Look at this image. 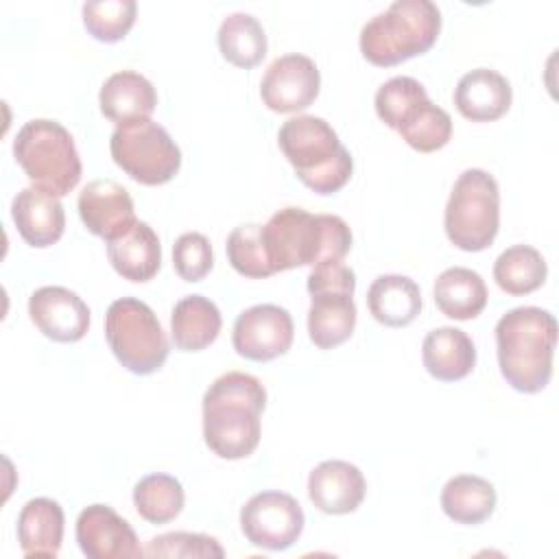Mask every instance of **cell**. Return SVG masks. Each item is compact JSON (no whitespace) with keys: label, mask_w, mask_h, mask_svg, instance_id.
Here are the masks:
<instances>
[{"label":"cell","mask_w":559,"mask_h":559,"mask_svg":"<svg viewBox=\"0 0 559 559\" xmlns=\"http://www.w3.org/2000/svg\"><path fill=\"white\" fill-rule=\"evenodd\" d=\"M266 406L264 384L245 371L218 376L203 395V439L221 459L238 461L260 443V415Z\"/></svg>","instance_id":"cell-1"},{"label":"cell","mask_w":559,"mask_h":559,"mask_svg":"<svg viewBox=\"0 0 559 559\" xmlns=\"http://www.w3.org/2000/svg\"><path fill=\"white\" fill-rule=\"evenodd\" d=\"M262 242L273 273L319 262H343L352 249V229L336 214H310L282 207L262 225Z\"/></svg>","instance_id":"cell-2"},{"label":"cell","mask_w":559,"mask_h":559,"mask_svg":"<svg viewBox=\"0 0 559 559\" xmlns=\"http://www.w3.org/2000/svg\"><path fill=\"white\" fill-rule=\"evenodd\" d=\"M555 345L557 321L544 308L520 306L496 323L500 373L520 393H539L548 384Z\"/></svg>","instance_id":"cell-3"},{"label":"cell","mask_w":559,"mask_h":559,"mask_svg":"<svg viewBox=\"0 0 559 559\" xmlns=\"http://www.w3.org/2000/svg\"><path fill=\"white\" fill-rule=\"evenodd\" d=\"M277 144L297 179L317 194H334L352 177L354 159L349 151L330 122L319 116L288 118L280 127Z\"/></svg>","instance_id":"cell-4"},{"label":"cell","mask_w":559,"mask_h":559,"mask_svg":"<svg viewBox=\"0 0 559 559\" xmlns=\"http://www.w3.org/2000/svg\"><path fill=\"white\" fill-rule=\"evenodd\" d=\"M441 31V11L430 0H395L360 31L362 57L380 68L430 50Z\"/></svg>","instance_id":"cell-5"},{"label":"cell","mask_w":559,"mask_h":559,"mask_svg":"<svg viewBox=\"0 0 559 559\" xmlns=\"http://www.w3.org/2000/svg\"><path fill=\"white\" fill-rule=\"evenodd\" d=\"M15 162L33 186L66 197L81 179V157L70 131L48 118L28 120L13 140Z\"/></svg>","instance_id":"cell-6"},{"label":"cell","mask_w":559,"mask_h":559,"mask_svg":"<svg viewBox=\"0 0 559 559\" xmlns=\"http://www.w3.org/2000/svg\"><path fill=\"white\" fill-rule=\"evenodd\" d=\"M448 240L463 251L487 249L500 227L498 181L483 168H467L454 181L443 212Z\"/></svg>","instance_id":"cell-7"},{"label":"cell","mask_w":559,"mask_h":559,"mask_svg":"<svg viewBox=\"0 0 559 559\" xmlns=\"http://www.w3.org/2000/svg\"><path fill=\"white\" fill-rule=\"evenodd\" d=\"M105 338L118 362L135 373L148 376L168 358V338L155 312L135 297H120L105 314Z\"/></svg>","instance_id":"cell-8"},{"label":"cell","mask_w":559,"mask_h":559,"mask_svg":"<svg viewBox=\"0 0 559 559\" xmlns=\"http://www.w3.org/2000/svg\"><path fill=\"white\" fill-rule=\"evenodd\" d=\"M356 275L343 262H319L308 275V334L319 349L345 343L356 328Z\"/></svg>","instance_id":"cell-9"},{"label":"cell","mask_w":559,"mask_h":559,"mask_svg":"<svg viewBox=\"0 0 559 559\" xmlns=\"http://www.w3.org/2000/svg\"><path fill=\"white\" fill-rule=\"evenodd\" d=\"M114 162L142 186H162L170 181L181 166V151L170 133L153 122L135 120L114 129L109 138Z\"/></svg>","instance_id":"cell-10"},{"label":"cell","mask_w":559,"mask_h":559,"mask_svg":"<svg viewBox=\"0 0 559 559\" xmlns=\"http://www.w3.org/2000/svg\"><path fill=\"white\" fill-rule=\"evenodd\" d=\"M306 518L301 504L284 491H260L251 496L240 509V528L249 544L266 550L290 548L301 531Z\"/></svg>","instance_id":"cell-11"},{"label":"cell","mask_w":559,"mask_h":559,"mask_svg":"<svg viewBox=\"0 0 559 559\" xmlns=\"http://www.w3.org/2000/svg\"><path fill=\"white\" fill-rule=\"evenodd\" d=\"M295 325L286 308L258 304L242 310L234 323L231 343L238 356L255 362L273 360L293 345Z\"/></svg>","instance_id":"cell-12"},{"label":"cell","mask_w":559,"mask_h":559,"mask_svg":"<svg viewBox=\"0 0 559 559\" xmlns=\"http://www.w3.org/2000/svg\"><path fill=\"white\" fill-rule=\"evenodd\" d=\"M321 87V74L317 63L299 52H288L271 61L266 68L260 96L262 103L277 114L301 111L314 103Z\"/></svg>","instance_id":"cell-13"},{"label":"cell","mask_w":559,"mask_h":559,"mask_svg":"<svg viewBox=\"0 0 559 559\" xmlns=\"http://www.w3.org/2000/svg\"><path fill=\"white\" fill-rule=\"evenodd\" d=\"M76 542L90 559H135L144 555L131 524L107 504H90L79 513Z\"/></svg>","instance_id":"cell-14"},{"label":"cell","mask_w":559,"mask_h":559,"mask_svg":"<svg viewBox=\"0 0 559 559\" xmlns=\"http://www.w3.org/2000/svg\"><path fill=\"white\" fill-rule=\"evenodd\" d=\"M79 216L87 231L111 242L135 223V207L129 190L114 179H94L79 194Z\"/></svg>","instance_id":"cell-15"},{"label":"cell","mask_w":559,"mask_h":559,"mask_svg":"<svg viewBox=\"0 0 559 559\" xmlns=\"http://www.w3.org/2000/svg\"><path fill=\"white\" fill-rule=\"evenodd\" d=\"M28 314L37 330L57 343H76L90 330V308L70 288L41 286L28 297Z\"/></svg>","instance_id":"cell-16"},{"label":"cell","mask_w":559,"mask_h":559,"mask_svg":"<svg viewBox=\"0 0 559 559\" xmlns=\"http://www.w3.org/2000/svg\"><path fill=\"white\" fill-rule=\"evenodd\" d=\"M386 127L395 129L402 140L419 153H432L443 148L452 135L450 114L428 98V92L421 83L389 118Z\"/></svg>","instance_id":"cell-17"},{"label":"cell","mask_w":559,"mask_h":559,"mask_svg":"<svg viewBox=\"0 0 559 559\" xmlns=\"http://www.w3.org/2000/svg\"><path fill=\"white\" fill-rule=\"evenodd\" d=\"M365 476L349 461H323L308 476L310 502L330 515H345L356 511L365 498Z\"/></svg>","instance_id":"cell-18"},{"label":"cell","mask_w":559,"mask_h":559,"mask_svg":"<svg viewBox=\"0 0 559 559\" xmlns=\"http://www.w3.org/2000/svg\"><path fill=\"white\" fill-rule=\"evenodd\" d=\"M11 216L20 236L37 249L55 245L66 229V212L59 197L37 186H28L15 194Z\"/></svg>","instance_id":"cell-19"},{"label":"cell","mask_w":559,"mask_h":559,"mask_svg":"<svg viewBox=\"0 0 559 559\" xmlns=\"http://www.w3.org/2000/svg\"><path fill=\"white\" fill-rule=\"evenodd\" d=\"M511 83L489 68L465 72L454 87V105L459 114L472 122H491L502 118L511 107Z\"/></svg>","instance_id":"cell-20"},{"label":"cell","mask_w":559,"mask_h":559,"mask_svg":"<svg viewBox=\"0 0 559 559\" xmlns=\"http://www.w3.org/2000/svg\"><path fill=\"white\" fill-rule=\"evenodd\" d=\"M100 111L105 118L120 124L146 120L155 111L157 92L153 83L133 70L114 72L98 92Z\"/></svg>","instance_id":"cell-21"},{"label":"cell","mask_w":559,"mask_h":559,"mask_svg":"<svg viewBox=\"0 0 559 559\" xmlns=\"http://www.w3.org/2000/svg\"><path fill=\"white\" fill-rule=\"evenodd\" d=\"M421 360L432 378L456 382L472 373L476 365V347L467 332L443 325L426 334L421 343Z\"/></svg>","instance_id":"cell-22"},{"label":"cell","mask_w":559,"mask_h":559,"mask_svg":"<svg viewBox=\"0 0 559 559\" xmlns=\"http://www.w3.org/2000/svg\"><path fill=\"white\" fill-rule=\"evenodd\" d=\"M107 258L118 275L142 284L157 275L162 266V245L153 227L138 221L127 234L107 242Z\"/></svg>","instance_id":"cell-23"},{"label":"cell","mask_w":559,"mask_h":559,"mask_svg":"<svg viewBox=\"0 0 559 559\" xmlns=\"http://www.w3.org/2000/svg\"><path fill=\"white\" fill-rule=\"evenodd\" d=\"M17 542L26 557L55 559L63 542V509L50 498L28 500L17 518Z\"/></svg>","instance_id":"cell-24"},{"label":"cell","mask_w":559,"mask_h":559,"mask_svg":"<svg viewBox=\"0 0 559 559\" xmlns=\"http://www.w3.org/2000/svg\"><path fill=\"white\" fill-rule=\"evenodd\" d=\"M371 317L386 328H404L421 310V293L415 280L397 273L378 275L367 290Z\"/></svg>","instance_id":"cell-25"},{"label":"cell","mask_w":559,"mask_h":559,"mask_svg":"<svg viewBox=\"0 0 559 559\" xmlns=\"http://www.w3.org/2000/svg\"><path fill=\"white\" fill-rule=\"evenodd\" d=\"M223 317L216 304L203 295L181 297L170 314V336L181 352H201L221 332Z\"/></svg>","instance_id":"cell-26"},{"label":"cell","mask_w":559,"mask_h":559,"mask_svg":"<svg viewBox=\"0 0 559 559\" xmlns=\"http://www.w3.org/2000/svg\"><path fill=\"white\" fill-rule=\"evenodd\" d=\"M437 308L456 321L476 319L487 306L485 280L467 266H450L435 280Z\"/></svg>","instance_id":"cell-27"},{"label":"cell","mask_w":559,"mask_h":559,"mask_svg":"<svg viewBox=\"0 0 559 559\" xmlns=\"http://www.w3.org/2000/svg\"><path fill=\"white\" fill-rule=\"evenodd\" d=\"M441 509L456 524H480L496 509V489L474 474H459L441 489Z\"/></svg>","instance_id":"cell-28"},{"label":"cell","mask_w":559,"mask_h":559,"mask_svg":"<svg viewBox=\"0 0 559 559\" xmlns=\"http://www.w3.org/2000/svg\"><path fill=\"white\" fill-rule=\"evenodd\" d=\"M218 48L229 63L249 70L266 55V33L258 17L236 11L229 13L218 26Z\"/></svg>","instance_id":"cell-29"},{"label":"cell","mask_w":559,"mask_h":559,"mask_svg":"<svg viewBox=\"0 0 559 559\" xmlns=\"http://www.w3.org/2000/svg\"><path fill=\"white\" fill-rule=\"evenodd\" d=\"M546 260L528 245H513L493 262V280L507 295H528L546 282Z\"/></svg>","instance_id":"cell-30"},{"label":"cell","mask_w":559,"mask_h":559,"mask_svg":"<svg viewBox=\"0 0 559 559\" xmlns=\"http://www.w3.org/2000/svg\"><path fill=\"white\" fill-rule=\"evenodd\" d=\"M183 487L170 474H148L133 487V504L140 518L151 524H166L183 509Z\"/></svg>","instance_id":"cell-31"},{"label":"cell","mask_w":559,"mask_h":559,"mask_svg":"<svg viewBox=\"0 0 559 559\" xmlns=\"http://www.w3.org/2000/svg\"><path fill=\"white\" fill-rule=\"evenodd\" d=\"M135 13V0H92L83 4V24L94 39L114 44L129 33Z\"/></svg>","instance_id":"cell-32"},{"label":"cell","mask_w":559,"mask_h":559,"mask_svg":"<svg viewBox=\"0 0 559 559\" xmlns=\"http://www.w3.org/2000/svg\"><path fill=\"white\" fill-rule=\"evenodd\" d=\"M227 260L236 273L253 280H262L273 275V269L266 258V249L262 242V225L247 223L238 225L227 236Z\"/></svg>","instance_id":"cell-33"},{"label":"cell","mask_w":559,"mask_h":559,"mask_svg":"<svg viewBox=\"0 0 559 559\" xmlns=\"http://www.w3.org/2000/svg\"><path fill=\"white\" fill-rule=\"evenodd\" d=\"M146 557H225L223 546L216 537L203 533H164L148 542L144 548Z\"/></svg>","instance_id":"cell-34"},{"label":"cell","mask_w":559,"mask_h":559,"mask_svg":"<svg viewBox=\"0 0 559 559\" xmlns=\"http://www.w3.org/2000/svg\"><path fill=\"white\" fill-rule=\"evenodd\" d=\"M173 266L186 282H201L214 266L210 240L199 231L181 234L173 245Z\"/></svg>","instance_id":"cell-35"}]
</instances>
